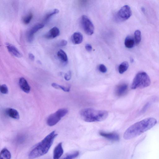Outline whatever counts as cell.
I'll return each instance as SVG.
<instances>
[{
    "label": "cell",
    "instance_id": "6da1fadb",
    "mask_svg": "<svg viewBox=\"0 0 159 159\" xmlns=\"http://www.w3.org/2000/svg\"><path fill=\"white\" fill-rule=\"evenodd\" d=\"M157 123L154 118H148L136 123L129 128L124 135L125 140H130L141 135L153 128Z\"/></svg>",
    "mask_w": 159,
    "mask_h": 159
},
{
    "label": "cell",
    "instance_id": "7a4b0ae2",
    "mask_svg": "<svg viewBox=\"0 0 159 159\" xmlns=\"http://www.w3.org/2000/svg\"><path fill=\"white\" fill-rule=\"evenodd\" d=\"M57 134L53 131L47 135L31 151L28 155L29 159H34L46 154L52 146Z\"/></svg>",
    "mask_w": 159,
    "mask_h": 159
},
{
    "label": "cell",
    "instance_id": "3957f363",
    "mask_svg": "<svg viewBox=\"0 0 159 159\" xmlns=\"http://www.w3.org/2000/svg\"><path fill=\"white\" fill-rule=\"evenodd\" d=\"M80 114L84 121L89 123L104 121L109 115L106 111L97 110L89 108L82 109Z\"/></svg>",
    "mask_w": 159,
    "mask_h": 159
},
{
    "label": "cell",
    "instance_id": "277c9868",
    "mask_svg": "<svg viewBox=\"0 0 159 159\" xmlns=\"http://www.w3.org/2000/svg\"><path fill=\"white\" fill-rule=\"evenodd\" d=\"M151 83L150 77L146 72H139L134 78L131 88L132 89L144 88L149 86Z\"/></svg>",
    "mask_w": 159,
    "mask_h": 159
},
{
    "label": "cell",
    "instance_id": "5b68a950",
    "mask_svg": "<svg viewBox=\"0 0 159 159\" xmlns=\"http://www.w3.org/2000/svg\"><path fill=\"white\" fill-rule=\"evenodd\" d=\"M81 23L84 32L89 35H92L94 32V28L90 19L86 16L83 15L81 18Z\"/></svg>",
    "mask_w": 159,
    "mask_h": 159
},
{
    "label": "cell",
    "instance_id": "8992f818",
    "mask_svg": "<svg viewBox=\"0 0 159 159\" xmlns=\"http://www.w3.org/2000/svg\"><path fill=\"white\" fill-rule=\"evenodd\" d=\"M132 14V11L130 6L126 5L119 10L117 14V17L119 20L123 21L129 18Z\"/></svg>",
    "mask_w": 159,
    "mask_h": 159
},
{
    "label": "cell",
    "instance_id": "52a82bcc",
    "mask_svg": "<svg viewBox=\"0 0 159 159\" xmlns=\"http://www.w3.org/2000/svg\"><path fill=\"white\" fill-rule=\"evenodd\" d=\"M62 117L57 111L55 113L51 114L48 117L47 124L49 126L52 127L56 125L61 120Z\"/></svg>",
    "mask_w": 159,
    "mask_h": 159
},
{
    "label": "cell",
    "instance_id": "ba28073f",
    "mask_svg": "<svg viewBox=\"0 0 159 159\" xmlns=\"http://www.w3.org/2000/svg\"><path fill=\"white\" fill-rule=\"evenodd\" d=\"M42 24H38L32 28L28 31L27 34V39L29 43H31L33 40L34 34L37 31L44 27Z\"/></svg>",
    "mask_w": 159,
    "mask_h": 159
},
{
    "label": "cell",
    "instance_id": "9c48e42d",
    "mask_svg": "<svg viewBox=\"0 0 159 159\" xmlns=\"http://www.w3.org/2000/svg\"><path fill=\"white\" fill-rule=\"evenodd\" d=\"M99 134L101 136L110 141L116 142L120 140V136L116 133H107L101 131L99 132Z\"/></svg>",
    "mask_w": 159,
    "mask_h": 159
},
{
    "label": "cell",
    "instance_id": "30bf717a",
    "mask_svg": "<svg viewBox=\"0 0 159 159\" xmlns=\"http://www.w3.org/2000/svg\"><path fill=\"white\" fill-rule=\"evenodd\" d=\"M6 45L9 52L13 56L19 58L22 57V54L14 46L9 43H6Z\"/></svg>",
    "mask_w": 159,
    "mask_h": 159
},
{
    "label": "cell",
    "instance_id": "8fae6325",
    "mask_svg": "<svg viewBox=\"0 0 159 159\" xmlns=\"http://www.w3.org/2000/svg\"><path fill=\"white\" fill-rule=\"evenodd\" d=\"M128 89V85L123 83L118 85L116 87L115 93L118 96H121L124 95L127 92Z\"/></svg>",
    "mask_w": 159,
    "mask_h": 159
},
{
    "label": "cell",
    "instance_id": "7c38bea8",
    "mask_svg": "<svg viewBox=\"0 0 159 159\" xmlns=\"http://www.w3.org/2000/svg\"><path fill=\"white\" fill-rule=\"evenodd\" d=\"M64 150L62 143H59L54 148L53 152V159H59L64 153Z\"/></svg>",
    "mask_w": 159,
    "mask_h": 159
},
{
    "label": "cell",
    "instance_id": "4fadbf2b",
    "mask_svg": "<svg viewBox=\"0 0 159 159\" xmlns=\"http://www.w3.org/2000/svg\"><path fill=\"white\" fill-rule=\"evenodd\" d=\"M19 85L22 90L25 93H29L31 90V87L26 79L22 77L20 78Z\"/></svg>",
    "mask_w": 159,
    "mask_h": 159
},
{
    "label": "cell",
    "instance_id": "5bb4252c",
    "mask_svg": "<svg viewBox=\"0 0 159 159\" xmlns=\"http://www.w3.org/2000/svg\"><path fill=\"white\" fill-rule=\"evenodd\" d=\"M60 34L59 29L56 27L51 28L45 35V37L48 39H52L58 36Z\"/></svg>",
    "mask_w": 159,
    "mask_h": 159
},
{
    "label": "cell",
    "instance_id": "9a60e30c",
    "mask_svg": "<svg viewBox=\"0 0 159 159\" xmlns=\"http://www.w3.org/2000/svg\"><path fill=\"white\" fill-rule=\"evenodd\" d=\"M71 40L74 44H79L81 43L83 40V36L80 32L74 33L71 37Z\"/></svg>",
    "mask_w": 159,
    "mask_h": 159
},
{
    "label": "cell",
    "instance_id": "2e32d148",
    "mask_svg": "<svg viewBox=\"0 0 159 159\" xmlns=\"http://www.w3.org/2000/svg\"><path fill=\"white\" fill-rule=\"evenodd\" d=\"M57 56L61 61L66 64L68 62V56L66 53L62 50H59L57 53Z\"/></svg>",
    "mask_w": 159,
    "mask_h": 159
},
{
    "label": "cell",
    "instance_id": "e0dca14e",
    "mask_svg": "<svg viewBox=\"0 0 159 159\" xmlns=\"http://www.w3.org/2000/svg\"><path fill=\"white\" fill-rule=\"evenodd\" d=\"M6 113L9 117L12 118L19 119L20 118L19 115L18 111L13 109L9 108L6 110Z\"/></svg>",
    "mask_w": 159,
    "mask_h": 159
},
{
    "label": "cell",
    "instance_id": "ac0fdd59",
    "mask_svg": "<svg viewBox=\"0 0 159 159\" xmlns=\"http://www.w3.org/2000/svg\"><path fill=\"white\" fill-rule=\"evenodd\" d=\"M135 42L134 39L130 36L126 37L125 41V45L128 48L131 49L134 46Z\"/></svg>",
    "mask_w": 159,
    "mask_h": 159
},
{
    "label": "cell",
    "instance_id": "d6986e66",
    "mask_svg": "<svg viewBox=\"0 0 159 159\" xmlns=\"http://www.w3.org/2000/svg\"><path fill=\"white\" fill-rule=\"evenodd\" d=\"M11 153L7 149L4 148L2 150L0 159H11Z\"/></svg>",
    "mask_w": 159,
    "mask_h": 159
},
{
    "label": "cell",
    "instance_id": "ffe728a7",
    "mask_svg": "<svg viewBox=\"0 0 159 159\" xmlns=\"http://www.w3.org/2000/svg\"><path fill=\"white\" fill-rule=\"evenodd\" d=\"M27 140L26 136L24 135H18L15 138V143L18 145L23 144Z\"/></svg>",
    "mask_w": 159,
    "mask_h": 159
},
{
    "label": "cell",
    "instance_id": "44dd1931",
    "mask_svg": "<svg viewBox=\"0 0 159 159\" xmlns=\"http://www.w3.org/2000/svg\"><path fill=\"white\" fill-rule=\"evenodd\" d=\"M129 64L128 62H124L121 63L118 67L119 73L122 74L125 72L128 69Z\"/></svg>",
    "mask_w": 159,
    "mask_h": 159
},
{
    "label": "cell",
    "instance_id": "7402d4cb",
    "mask_svg": "<svg viewBox=\"0 0 159 159\" xmlns=\"http://www.w3.org/2000/svg\"><path fill=\"white\" fill-rule=\"evenodd\" d=\"M59 12V11L58 9H55L53 11L47 13L45 16L44 21L46 22L48 21L51 17L54 15L58 13Z\"/></svg>",
    "mask_w": 159,
    "mask_h": 159
},
{
    "label": "cell",
    "instance_id": "603a6c76",
    "mask_svg": "<svg viewBox=\"0 0 159 159\" xmlns=\"http://www.w3.org/2000/svg\"><path fill=\"white\" fill-rule=\"evenodd\" d=\"M135 40V43L138 45L140 43L142 39L141 33L140 31L136 30L134 33Z\"/></svg>",
    "mask_w": 159,
    "mask_h": 159
},
{
    "label": "cell",
    "instance_id": "cb8c5ba5",
    "mask_svg": "<svg viewBox=\"0 0 159 159\" xmlns=\"http://www.w3.org/2000/svg\"><path fill=\"white\" fill-rule=\"evenodd\" d=\"M79 154L78 151H75L66 154L62 159H74L77 157Z\"/></svg>",
    "mask_w": 159,
    "mask_h": 159
},
{
    "label": "cell",
    "instance_id": "d4e9b609",
    "mask_svg": "<svg viewBox=\"0 0 159 159\" xmlns=\"http://www.w3.org/2000/svg\"><path fill=\"white\" fill-rule=\"evenodd\" d=\"M33 17V15L32 13H28L23 18V23L25 25L29 24L31 21Z\"/></svg>",
    "mask_w": 159,
    "mask_h": 159
},
{
    "label": "cell",
    "instance_id": "484cf974",
    "mask_svg": "<svg viewBox=\"0 0 159 159\" xmlns=\"http://www.w3.org/2000/svg\"><path fill=\"white\" fill-rule=\"evenodd\" d=\"M52 86L54 88L57 89H61L65 92H68L70 91V87H67L59 85L56 83H53Z\"/></svg>",
    "mask_w": 159,
    "mask_h": 159
},
{
    "label": "cell",
    "instance_id": "4316f807",
    "mask_svg": "<svg viewBox=\"0 0 159 159\" xmlns=\"http://www.w3.org/2000/svg\"><path fill=\"white\" fill-rule=\"evenodd\" d=\"M0 91L2 94H7L9 92L8 88L5 84L2 85L1 86Z\"/></svg>",
    "mask_w": 159,
    "mask_h": 159
},
{
    "label": "cell",
    "instance_id": "83f0119b",
    "mask_svg": "<svg viewBox=\"0 0 159 159\" xmlns=\"http://www.w3.org/2000/svg\"><path fill=\"white\" fill-rule=\"evenodd\" d=\"M99 71L103 73H106L107 71V68L106 66L103 64H101L98 66Z\"/></svg>",
    "mask_w": 159,
    "mask_h": 159
},
{
    "label": "cell",
    "instance_id": "f1b7e54d",
    "mask_svg": "<svg viewBox=\"0 0 159 159\" xmlns=\"http://www.w3.org/2000/svg\"><path fill=\"white\" fill-rule=\"evenodd\" d=\"M67 42L65 40L63 39L58 43L57 46L59 47H64L67 45Z\"/></svg>",
    "mask_w": 159,
    "mask_h": 159
},
{
    "label": "cell",
    "instance_id": "f546056e",
    "mask_svg": "<svg viewBox=\"0 0 159 159\" xmlns=\"http://www.w3.org/2000/svg\"><path fill=\"white\" fill-rule=\"evenodd\" d=\"M71 72L69 71L65 75V78L66 81H68L70 80L71 78Z\"/></svg>",
    "mask_w": 159,
    "mask_h": 159
},
{
    "label": "cell",
    "instance_id": "4dcf8cb0",
    "mask_svg": "<svg viewBox=\"0 0 159 159\" xmlns=\"http://www.w3.org/2000/svg\"><path fill=\"white\" fill-rule=\"evenodd\" d=\"M86 50L88 52H91L92 51V46L89 44H87L85 46Z\"/></svg>",
    "mask_w": 159,
    "mask_h": 159
},
{
    "label": "cell",
    "instance_id": "1f68e13d",
    "mask_svg": "<svg viewBox=\"0 0 159 159\" xmlns=\"http://www.w3.org/2000/svg\"><path fill=\"white\" fill-rule=\"evenodd\" d=\"M29 57L32 61H34L35 59V56L34 55L31 53H29L28 54Z\"/></svg>",
    "mask_w": 159,
    "mask_h": 159
}]
</instances>
